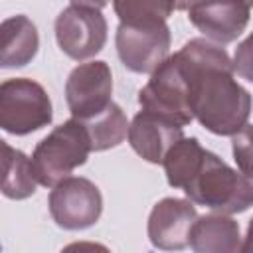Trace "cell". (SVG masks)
I'll list each match as a JSON object with an SVG mask.
<instances>
[{"mask_svg": "<svg viewBox=\"0 0 253 253\" xmlns=\"http://www.w3.org/2000/svg\"><path fill=\"white\" fill-rule=\"evenodd\" d=\"M190 247L196 253H233L241 247L239 223L219 211L198 215L190 231Z\"/></svg>", "mask_w": 253, "mask_h": 253, "instance_id": "cell-13", "label": "cell"}, {"mask_svg": "<svg viewBox=\"0 0 253 253\" xmlns=\"http://www.w3.org/2000/svg\"><path fill=\"white\" fill-rule=\"evenodd\" d=\"M53 119L47 91L34 79L14 77L0 85V126L8 134L26 136Z\"/></svg>", "mask_w": 253, "mask_h": 253, "instance_id": "cell-4", "label": "cell"}, {"mask_svg": "<svg viewBox=\"0 0 253 253\" xmlns=\"http://www.w3.org/2000/svg\"><path fill=\"white\" fill-rule=\"evenodd\" d=\"M184 126L150 111H138L128 125L130 148L150 164H162L166 152L184 136Z\"/></svg>", "mask_w": 253, "mask_h": 253, "instance_id": "cell-12", "label": "cell"}, {"mask_svg": "<svg viewBox=\"0 0 253 253\" xmlns=\"http://www.w3.org/2000/svg\"><path fill=\"white\" fill-rule=\"evenodd\" d=\"M138 103L144 111L156 113L182 126L194 121L190 111L188 81L176 55H168L150 73L148 83L138 91Z\"/></svg>", "mask_w": 253, "mask_h": 253, "instance_id": "cell-5", "label": "cell"}, {"mask_svg": "<svg viewBox=\"0 0 253 253\" xmlns=\"http://www.w3.org/2000/svg\"><path fill=\"white\" fill-rule=\"evenodd\" d=\"M111 0H71V4H79V6H91V8H105Z\"/></svg>", "mask_w": 253, "mask_h": 253, "instance_id": "cell-22", "label": "cell"}, {"mask_svg": "<svg viewBox=\"0 0 253 253\" xmlns=\"http://www.w3.org/2000/svg\"><path fill=\"white\" fill-rule=\"evenodd\" d=\"M231 152L237 170L253 184V125H245L231 136Z\"/></svg>", "mask_w": 253, "mask_h": 253, "instance_id": "cell-19", "label": "cell"}, {"mask_svg": "<svg viewBox=\"0 0 253 253\" xmlns=\"http://www.w3.org/2000/svg\"><path fill=\"white\" fill-rule=\"evenodd\" d=\"M251 6L245 0H200L188 8V20L208 40L223 45L235 42L247 28Z\"/></svg>", "mask_w": 253, "mask_h": 253, "instance_id": "cell-10", "label": "cell"}, {"mask_svg": "<svg viewBox=\"0 0 253 253\" xmlns=\"http://www.w3.org/2000/svg\"><path fill=\"white\" fill-rule=\"evenodd\" d=\"M241 251H245V253H249V251H253V217L249 219V225H247V233H245V241L241 243V247H239Z\"/></svg>", "mask_w": 253, "mask_h": 253, "instance_id": "cell-21", "label": "cell"}, {"mask_svg": "<svg viewBox=\"0 0 253 253\" xmlns=\"http://www.w3.org/2000/svg\"><path fill=\"white\" fill-rule=\"evenodd\" d=\"M231 63H233V71L241 79L253 83V32L235 47Z\"/></svg>", "mask_w": 253, "mask_h": 253, "instance_id": "cell-20", "label": "cell"}, {"mask_svg": "<svg viewBox=\"0 0 253 253\" xmlns=\"http://www.w3.org/2000/svg\"><path fill=\"white\" fill-rule=\"evenodd\" d=\"M174 55L188 81L194 119L217 136L241 130L251 115V95L233 77L225 47L208 38H192Z\"/></svg>", "mask_w": 253, "mask_h": 253, "instance_id": "cell-1", "label": "cell"}, {"mask_svg": "<svg viewBox=\"0 0 253 253\" xmlns=\"http://www.w3.org/2000/svg\"><path fill=\"white\" fill-rule=\"evenodd\" d=\"M113 73L107 61L79 63L65 81V101L73 119L87 121L103 113L111 103Z\"/></svg>", "mask_w": 253, "mask_h": 253, "instance_id": "cell-9", "label": "cell"}, {"mask_svg": "<svg viewBox=\"0 0 253 253\" xmlns=\"http://www.w3.org/2000/svg\"><path fill=\"white\" fill-rule=\"evenodd\" d=\"M91 138L79 119H69L43 136L32 154L36 178L42 186L53 188L71 172L87 162L91 152Z\"/></svg>", "mask_w": 253, "mask_h": 253, "instance_id": "cell-3", "label": "cell"}, {"mask_svg": "<svg viewBox=\"0 0 253 253\" xmlns=\"http://www.w3.org/2000/svg\"><path fill=\"white\" fill-rule=\"evenodd\" d=\"M2 194L10 200H26L36 194V172L32 158H28L22 150L12 148L6 140H2Z\"/></svg>", "mask_w": 253, "mask_h": 253, "instance_id": "cell-15", "label": "cell"}, {"mask_svg": "<svg viewBox=\"0 0 253 253\" xmlns=\"http://www.w3.org/2000/svg\"><path fill=\"white\" fill-rule=\"evenodd\" d=\"M245 2H247V4H249V6L253 8V0H245Z\"/></svg>", "mask_w": 253, "mask_h": 253, "instance_id": "cell-24", "label": "cell"}, {"mask_svg": "<svg viewBox=\"0 0 253 253\" xmlns=\"http://www.w3.org/2000/svg\"><path fill=\"white\" fill-rule=\"evenodd\" d=\"M47 206L51 219L61 229L79 231L99 221L103 211V196L91 180L83 176H69L53 186Z\"/></svg>", "mask_w": 253, "mask_h": 253, "instance_id": "cell-7", "label": "cell"}, {"mask_svg": "<svg viewBox=\"0 0 253 253\" xmlns=\"http://www.w3.org/2000/svg\"><path fill=\"white\" fill-rule=\"evenodd\" d=\"M113 8L125 24H152L166 22L178 10V0H113Z\"/></svg>", "mask_w": 253, "mask_h": 253, "instance_id": "cell-18", "label": "cell"}, {"mask_svg": "<svg viewBox=\"0 0 253 253\" xmlns=\"http://www.w3.org/2000/svg\"><path fill=\"white\" fill-rule=\"evenodd\" d=\"M59 49L75 59L83 61L97 55L107 42V20L99 8L71 4L63 8L53 24Z\"/></svg>", "mask_w": 253, "mask_h": 253, "instance_id": "cell-8", "label": "cell"}, {"mask_svg": "<svg viewBox=\"0 0 253 253\" xmlns=\"http://www.w3.org/2000/svg\"><path fill=\"white\" fill-rule=\"evenodd\" d=\"M196 2H200V0H178V10H188V8L194 6Z\"/></svg>", "mask_w": 253, "mask_h": 253, "instance_id": "cell-23", "label": "cell"}, {"mask_svg": "<svg viewBox=\"0 0 253 253\" xmlns=\"http://www.w3.org/2000/svg\"><path fill=\"white\" fill-rule=\"evenodd\" d=\"M198 213L194 202L182 198H162L154 204L146 231L152 247L162 251H180L190 245V231Z\"/></svg>", "mask_w": 253, "mask_h": 253, "instance_id": "cell-11", "label": "cell"}, {"mask_svg": "<svg viewBox=\"0 0 253 253\" xmlns=\"http://www.w3.org/2000/svg\"><path fill=\"white\" fill-rule=\"evenodd\" d=\"M170 28L166 22L125 24L115 34L121 63L132 73H152L170 53Z\"/></svg>", "mask_w": 253, "mask_h": 253, "instance_id": "cell-6", "label": "cell"}, {"mask_svg": "<svg viewBox=\"0 0 253 253\" xmlns=\"http://www.w3.org/2000/svg\"><path fill=\"white\" fill-rule=\"evenodd\" d=\"M206 148L200 144L196 136H182L164 156L162 166L166 172V180L172 188H184L192 178L196 168L200 166Z\"/></svg>", "mask_w": 253, "mask_h": 253, "instance_id": "cell-17", "label": "cell"}, {"mask_svg": "<svg viewBox=\"0 0 253 253\" xmlns=\"http://www.w3.org/2000/svg\"><path fill=\"white\" fill-rule=\"evenodd\" d=\"M182 190L196 206L219 213H243L253 206V184L210 150Z\"/></svg>", "mask_w": 253, "mask_h": 253, "instance_id": "cell-2", "label": "cell"}, {"mask_svg": "<svg viewBox=\"0 0 253 253\" xmlns=\"http://www.w3.org/2000/svg\"><path fill=\"white\" fill-rule=\"evenodd\" d=\"M0 67L16 69L28 65L40 47V36L36 24L24 16H10L0 26Z\"/></svg>", "mask_w": 253, "mask_h": 253, "instance_id": "cell-14", "label": "cell"}, {"mask_svg": "<svg viewBox=\"0 0 253 253\" xmlns=\"http://www.w3.org/2000/svg\"><path fill=\"white\" fill-rule=\"evenodd\" d=\"M89 132V138H91V148L95 152H103V150H109V148H115L119 146L126 134H128V121H126V115L125 111L113 101L103 113L95 115L93 119H87V121H81Z\"/></svg>", "mask_w": 253, "mask_h": 253, "instance_id": "cell-16", "label": "cell"}]
</instances>
